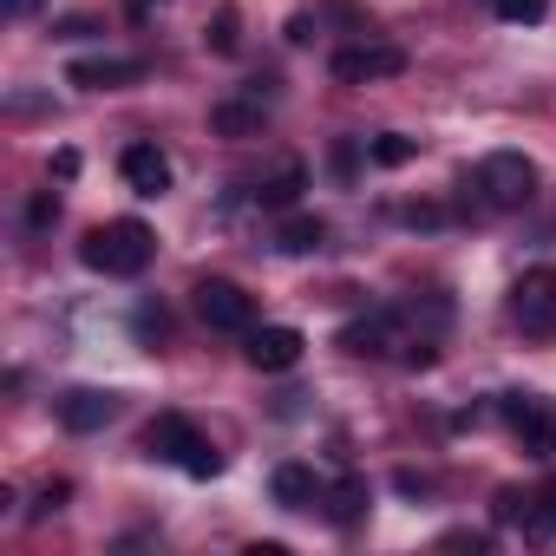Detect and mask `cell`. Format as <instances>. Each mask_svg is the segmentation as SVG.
Segmentation results:
<instances>
[{
    "label": "cell",
    "instance_id": "6da1fadb",
    "mask_svg": "<svg viewBox=\"0 0 556 556\" xmlns=\"http://www.w3.org/2000/svg\"><path fill=\"white\" fill-rule=\"evenodd\" d=\"M157 255V236L138 223V216H118V223H99L86 242H79V262L92 275H144Z\"/></svg>",
    "mask_w": 556,
    "mask_h": 556
},
{
    "label": "cell",
    "instance_id": "7a4b0ae2",
    "mask_svg": "<svg viewBox=\"0 0 556 556\" xmlns=\"http://www.w3.org/2000/svg\"><path fill=\"white\" fill-rule=\"evenodd\" d=\"M471 190H478L484 210H523L536 197V164L523 151H491V157H478Z\"/></svg>",
    "mask_w": 556,
    "mask_h": 556
},
{
    "label": "cell",
    "instance_id": "3957f363",
    "mask_svg": "<svg viewBox=\"0 0 556 556\" xmlns=\"http://www.w3.org/2000/svg\"><path fill=\"white\" fill-rule=\"evenodd\" d=\"M144 445L157 452V458H170V465H184L190 478H216L223 471V458H216V445L184 419V413H157L151 419V432H144Z\"/></svg>",
    "mask_w": 556,
    "mask_h": 556
},
{
    "label": "cell",
    "instance_id": "277c9868",
    "mask_svg": "<svg viewBox=\"0 0 556 556\" xmlns=\"http://www.w3.org/2000/svg\"><path fill=\"white\" fill-rule=\"evenodd\" d=\"M328 73H334L341 86H380V79H400V73H406V53H400L393 40H354V47H341V53L328 60Z\"/></svg>",
    "mask_w": 556,
    "mask_h": 556
},
{
    "label": "cell",
    "instance_id": "5b68a950",
    "mask_svg": "<svg viewBox=\"0 0 556 556\" xmlns=\"http://www.w3.org/2000/svg\"><path fill=\"white\" fill-rule=\"evenodd\" d=\"M190 295H197L203 328H216V334H249V328H255V302H249L236 282H223V275H203Z\"/></svg>",
    "mask_w": 556,
    "mask_h": 556
},
{
    "label": "cell",
    "instance_id": "8992f818",
    "mask_svg": "<svg viewBox=\"0 0 556 556\" xmlns=\"http://www.w3.org/2000/svg\"><path fill=\"white\" fill-rule=\"evenodd\" d=\"M510 321L523 334H556V268H523L510 289Z\"/></svg>",
    "mask_w": 556,
    "mask_h": 556
},
{
    "label": "cell",
    "instance_id": "52a82bcc",
    "mask_svg": "<svg viewBox=\"0 0 556 556\" xmlns=\"http://www.w3.org/2000/svg\"><path fill=\"white\" fill-rule=\"evenodd\" d=\"M302 348H308L302 328H249V348H242V354H249L255 374H289V367L302 361Z\"/></svg>",
    "mask_w": 556,
    "mask_h": 556
},
{
    "label": "cell",
    "instance_id": "ba28073f",
    "mask_svg": "<svg viewBox=\"0 0 556 556\" xmlns=\"http://www.w3.org/2000/svg\"><path fill=\"white\" fill-rule=\"evenodd\" d=\"M118 177H125L138 197H164V190H170V157H164L151 138H138V144L118 151Z\"/></svg>",
    "mask_w": 556,
    "mask_h": 556
},
{
    "label": "cell",
    "instance_id": "9c48e42d",
    "mask_svg": "<svg viewBox=\"0 0 556 556\" xmlns=\"http://www.w3.org/2000/svg\"><path fill=\"white\" fill-rule=\"evenodd\" d=\"M504 413H510V426H517L523 458H549V452H556V419H549L543 400H504Z\"/></svg>",
    "mask_w": 556,
    "mask_h": 556
},
{
    "label": "cell",
    "instance_id": "30bf717a",
    "mask_svg": "<svg viewBox=\"0 0 556 556\" xmlns=\"http://www.w3.org/2000/svg\"><path fill=\"white\" fill-rule=\"evenodd\" d=\"M66 79L73 86H86V92H118V86H138L144 79V60H73L66 66Z\"/></svg>",
    "mask_w": 556,
    "mask_h": 556
},
{
    "label": "cell",
    "instance_id": "8fae6325",
    "mask_svg": "<svg viewBox=\"0 0 556 556\" xmlns=\"http://www.w3.org/2000/svg\"><path fill=\"white\" fill-rule=\"evenodd\" d=\"M112 413H118V393H99V387H73L60 400V426L66 432H99V426H112Z\"/></svg>",
    "mask_w": 556,
    "mask_h": 556
},
{
    "label": "cell",
    "instance_id": "7c38bea8",
    "mask_svg": "<svg viewBox=\"0 0 556 556\" xmlns=\"http://www.w3.org/2000/svg\"><path fill=\"white\" fill-rule=\"evenodd\" d=\"M302 190H308V164H302V157H282L268 177H255V190H249V197H255L262 210H295V197H302Z\"/></svg>",
    "mask_w": 556,
    "mask_h": 556
},
{
    "label": "cell",
    "instance_id": "4fadbf2b",
    "mask_svg": "<svg viewBox=\"0 0 556 556\" xmlns=\"http://www.w3.org/2000/svg\"><path fill=\"white\" fill-rule=\"evenodd\" d=\"M268 491H275V504H282V510H308V504H321V478H315V465H302V458L275 465V471H268Z\"/></svg>",
    "mask_w": 556,
    "mask_h": 556
},
{
    "label": "cell",
    "instance_id": "5bb4252c",
    "mask_svg": "<svg viewBox=\"0 0 556 556\" xmlns=\"http://www.w3.org/2000/svg\"><path fill=\"white\" fill-rule=\"evenodd\" d=\"M262 118H268L262 92H249V99H216V105H210V131H216V138H262Z\"/></svg>",
    "mask_w": 556,
    "mask_h": 556
},
{
    "label": "cell",
    "instance_id": "9a60e30c",
    "mask_svg": "<svg viewBox=\"0 0 556 556\" xmlns=\"http://www.w3.org/2000/svg\"><path fill=\"white\" fill-rule=\"evenodd\" d=\"M393 341H400V334H393V315H367V321H348V328H341V348L361 354V361H380Z\"/></svg>",
    "mask_w": 556,
    "mask_h": 556
},
{
    "label": "cell",
    "instance_id": "2e32d148",
    "mask_svg": "<svg viewBox=\"0 0 556 556\" xmlns=\"http://www.w3.org/2000/svg\"><path fill=\"white\" fill-rule=\"evenodd\" d=\"M321 497H328V523H341V530H348V523H361V517H367V504H374L367 478H341V484H334V491H321Z\"/></svg>",
    "mask_w": 556,
    "mask_h": 556
},
{
    "label": "cell",
    "instance_id": "e0dca14e",
    "mask_svg": "<svg viewBox=\"0 0 556 556\" xmlns=\"http://www.w3.org/2000/svg\"><path fill=\"white\" fill-rule=\"evenodd\" d=\"M328 242V223L321 216H289L282 229H275V249H289V255H315Z\"/></svg>",
    "mask_w": 556,
    "mask_h": 556
},
{
    "label": "cell",
    "instance_id": "ac0fdd59",
    "mask_svg": "<svg viewBox=\"0 0 556 556\" xmlns=\"http://www.w3.org/2000/svg\"><path fill=\"white\" fill-rule=\"evenodd\" d=\"M413 157H419V138H406V131L367 138V164H380V170H400V164H413Z\"/></svg>",
    "mask_w": 556,
    "mask_h": 556
},
{
    "label": "cell",
    "instance_id": "d6986e66",
    "mask_svg": "<svg viewBox=\"0 0 556 556\" xmlns=\"http://www.w3.org/2000/svg\"><path fill=\"white\" fill-rule=\"evenodd\" d=\"M236 27H242V14H236V8H216V21L203 27V47H210V53H236V47H242Z\"/></svg>",
    "mask_w": 556,
    "mask_h": 556
},
{
    "label": "cell",
    "instance_id": "ffe728a7",
    "mask_svg": "<svg viewBox=\"0 0 556 556\" xmlns=\"http://www.w3.org/2000/svg\"><path fill=\"white\" fill-rule=\"evenodd\" d=\"M497 523H536V497L517 491V484H504L497 491Z\"/></svg>",
    "mask_w": 556,
    "mask_h": 556
},
{
    "label": "cell",
    "instance_id": "44dd1931",
    "mask_svg": "<svg viewBox=\"0 0 556 556\" xmlns=\"http://www.w3.org/2000/svg\"><path fill=\"white\" fill-rule=\"evenodd\" d=\"M497 8V21H510V27H536L543 14H549V0H491Z\"/></svg>",
    "mask_w": 556,
    "mask_h": 556
},
{
    "label": "cell",
    "instance_id": "7402d4cb",
    "mask_svg": "<svg viewBox=\"0 0 556 556\" xmlns=\"http://www.w3.org/2000/svg\"><path fill=\"white\" fill-rule=\"evenodd\" d=\"M27 223H34V229H47V223H60V197H53V190H40V197L27 203Z\"/></svg>",
    "mask_w": 556,
    "mask_h": 556
},
{
    "label": "cell",
    "instance_id": "603a6c76",
    "mask_svg": "<svg viewBox=\"0 0 556 556\" xmlns=\"http://www.w3.org/2000/svg\"><path fill=\"white\" fill-rule=\"evenodd\" d=\"M66 497H73V484H66V478H60V484H47V491H40V504H34V517H47V510H60Z\"/></svg>",
    "mask_w": 556,
    "mask_h": 556
},
{
    "label": "cell",
    "instance_id": "cb8c5ba5",
    "mask_svg": "<svg viewBox=\"0 0 556 556\" xmlns=\"http://www.w3.org/2000/svg\"><path fill=\"white\" fill-rule=\"evenodd\" d=\"M445 549H491V536H484V530H452Z\"/></svg>",
    "mask_w": 556,
    "mask_h": 556
},
{
    "label": "cell",
    "instance_id": "d4e9b609",
    "mask_svg": "<svg viewBox=\"0 0 556 556\" xmlns=\"http://www.w3.org/2000/svg\"><path fill=\"white\" fill-rule=\"evenodd\" d=\"M536 523H543V530H556V484L536 497Z\"/></svg>",
    "mask_w": 556,
    "mask_h": 556
},
{
    "label": "cell",
    "instance_id": "484cf974",
    "mask_svg": "<svg viewBox=\"0 0 556 556\" xmlns=\"http://www.w3.org/2000/svg\"><path fill=\"white\" fill-rule=\"evenodd\" d=\"M53 34H60V40H86V34H99V27H92V21H60Z\"/></svg>",
    "mask_w": 556,
    "mask_h": 556
},
{
    "label": "cell",
    "instance_id": "4316f807",
    "mask_svg": "<svg viewBox=\"0 0 556 556\" xmlns=\"http://www.w3.org/2000/svg\"><path fill=\"white\" fill-rule=\"evenodd\" d=\"M0 8H8V21H27V14L40 8V0H0Z\"/></svg>",
    "mask_w": 556,
    "mask_h": 556
}]
</instances>
